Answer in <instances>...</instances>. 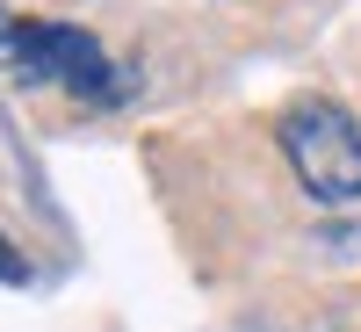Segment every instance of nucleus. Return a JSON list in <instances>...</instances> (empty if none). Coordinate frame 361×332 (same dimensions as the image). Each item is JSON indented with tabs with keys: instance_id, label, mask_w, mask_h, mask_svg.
Returning <instances> with one entry per match:
<instances>
[{
	"instance_id": "f257e3e1",
	"label": "nucleus",
	"mask_w": 361,
	"mask_h": 332,
	"mask_svg": "<svg viewBox=\"0 0 361 332\" xmlns=\"http://www.w3.org/2000/svg\"><path fill=\"white\" fill-rule=\"evenodd\" d=\"M282 159L304 180V195L325 209H354L361 202V123L333 102V94H296L282 109Z\"/></svg>"
},
{
	"instance_id": "f03ea898",
	"label": "nucleus",
	"mask_w": 361,
	"mask_h": 332,
	"mask_svg": "<svg viewBox=\"0 0 361 332\" xmlns=\"http://www.w3.org/2000/svg\"><path fill=\"white\" fill-rule=\"evenodd\" d=\"M8 66L22 87H66L80 102H123L137 73H116L109 51L87 37L80 22H51V15H22L15 22V44H8Z\"/></svg>"
},
{
	"instance_id": "7ed1b4c3",
	"label": "nucleus",
	"mask_w": 361,
	"mask_h": 332,
	"mask_svg": "<svg viewBox=\"0 0 361 332\" xmlns=\"http://www.w3.org/2000/svg\"><path fill=\"white\" fill-rule=\"evenodd\" d=\"M0 282H8V289H29V260L8 246V238H0Z\"/></svg>"
},
{
	"instance_id": "20e7f679",
	"label": "nucleus",
	"mask_w": 361,
	"mask_h": 332,
	"mask_svg": "<svg viewBox=\"0 0 361 332\" xmlns=\"http://www.w3.org/2000/svg\"><path fill=\"white\" fill-rule=\"evenodd\" d=\"M15 22H22V15H8V8H0V51L15 44Z\"/></svg>"
}]
</instances>
